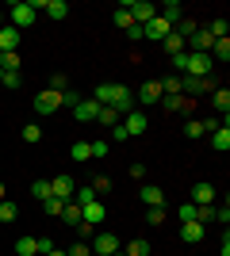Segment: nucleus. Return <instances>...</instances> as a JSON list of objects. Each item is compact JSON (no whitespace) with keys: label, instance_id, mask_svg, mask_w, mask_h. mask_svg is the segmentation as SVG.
<instances>
[{"label":"nucleus","instance_id":"obj_44","mask_svg":"<svg viewBox=\"0 0 230 256\" xmlns=\"http://www.w3.org/2000/svg\"><path fill=\"white\" fill-rule=\"evenodd\" d=\"M207 31L215 34V38H226V20H222V16H219V20H211V27H207Z\"/></svg>","mask_w":230,"mask_h":256},{"label":"nucleus","instance_id":"obj_24","mask_svg":"<svg viewBox=\"0 0 230 256\" xmlns=\"http://www.w3.org/2000/svg\"><path fill=\"white\" fill-rule=\"evenodd\" d=\"M96 122H100V126H119V122H123V115L115 111V107H100Z\"/></svg>","mask_w":230,"mask_h":256},{"label":"nucleus","instance_id":"obj_26","mask_svg":"<svg viewBox=\"0 0 230 256\" xmlns=\"http://www.w3.org/2000/svg\"><path fill=\"white\" fill-rule=\"evenodd\" d=\"M20 138L27 142V146H39V142H43V130H39V122H27V126L20 130Z\"/></svg>","mask_w":230,"mask_h":256},{"label":"nucleus","instance_id":"obj_1","mask_svg":"<svg viewBox=\"0 0 230 256\" xmlns=\"http://www.w3.org/2000/svg\"><path fill=\"white\" fill-rule=\"evenodd\" d=\"M39 8H43V0H16L8 8V23L16 31H23V27H31V23L39 20Z\"/></svg>","mask_w":230,"mask_h":256},{"label":"nucleus","instance_id":"obj_47","mask_svg":"<svg viewBox=\"0 0 230 256\" xmlns=\"http://www.w3.org/2000/svg\"><path fill=\"white\" fill-rule=\"evenodd\" d=\"M92 192H96V195H100V192H111V180H108V176H100V180L92 184Z\"/></svg>","mask_w":230,"mask_h":256},{"label":"nucleus","instance_id":"obj_50","mask_svg":"<svg viewBox=\"0 0 230 256\" xmlns=\"http://www.w3.org/2000/svg\"><path fill=\"white\" fill-rule=\"evenodd\" d=\"M131 176L134 180H146V164H131Z\"/></svg>","mask_w":230,"mask_h":256},{"label":"nucleus","instance_id":"obj_6","mask_svg":"<svg viewBox=\"0 0 230 256\" xmlns=\"http://www.w3.org/2000/svg\"><path fill=\"white\" fill-rule=\"evenodd\" d=\"M173 31V27H169V23L161 20V16H153L150 23H142V38H150V42H161L165 34Z\"/></svg>","mask_w":230,"mask_h":256},{"label":"nucleus","instance_id":"obj_22","mask_svg":"<svg viewBox=\"0 0 230 256\" xmlns=\"http://www.w3.org/2000/svg\"><path fill=\"white\" fill-rule=\"evenodd\" d=\"M20 65H23L20 50H8V54H0V69H4V73H20Z\"/></svg>","mask_w":230,"mask_h":256},{"label":"nucleus","instance_id":"obj_29","mask_svg":"<svg viewBox=\"0 0 230 256\" xmlns=\"http://www.w3.org/2000/svg\"><path fill=\"white\" fill-rule=\"evenodd\" d=\"M73 203H77V206L96 203V192H92V184H88V188H77V192H73Z\"/></svg>","mask_w":230,"mask_h":256},{"label":"nucleus","instance_id":"obj_8","mask_svg":"<svg viewBox=\"0 0 230 256\" xmlns=\"http://www.w3.org/2000/svg\"><path fill=\"white\" fill-rule=\"evenodd\" d=\"M119 252V237L115 234H96V241H92V256H111Z\"/></svg>","mask_w":230,"mask_h":256},{"label":"nucleus","instance_id":"obj_16","mask_svg":"<svg viewBox=\"0 0 230 256\" xmlns=\"http://www.w3.org/2000/svg\"><path fill=\"white\" fill-rule=\"evenodd\" d=\"M138 199H142L146 206H165V192L157 188V184H142V192H138Z\"/></svg>","mask_w":230,"mask_h":256},{"label":"nucleus","instance_id":"obj_34","mask_svg":"<svg viewBox=\"0 0 230 256\" xmlns=\"http://www.w3.org/2000/svg\"><path fill=\"white\" fill-rule=\"evenodd\" d=\"M111 20H115V27H123V31H131V27H134V20H131V12H127V4H123V8L115 12V16H111Z\"/></svg>","mask_w":230,"mask_h":256},{"label":"nucleus","instance_id":"obj_45","mask_svg":"<svg viewBox=\"0 0 230 256\" xmlns=\"http://www.w3.org/2000/svg\"><path fill=\"white\" fill-rule=\"evenodd\" d=\"M50 248H54V241H50V237H35V252H39V256H46Z\"/></svg>","mask_w":230,"mask_h":256},{"label":"nucleus","instance_id":"obj_19","mask_svg":"<svg viewBox=\"0 0 230 256\" xmlns=\"http://www.w3.org/2000/svg\"><path fill=\"white\" fill-rule=\"evenodd\" d=\"M211 146H215V153H226L230 150V126L222 122L219 130H211Z\"/></svg>","mask_w":230,"mask_h":256},{"label":"nucleus","instance_id":"obj_7","mask_svg":"<svg viewBox=\"0 0 230 256\" xmlns=\"http://www.w3.org/2000/svg\"><path fill=\"white\" fill-rule=\"evenodd\" d=\"M127 12H131V20L138 23V27H142V23H150L153 16H157V8H153V4H146V0H131V4H127Z\"/></svg>","mask_w":230,"mask_h":256},{"label":"nucleus","instance_id":"obj_52","mask_svg":"<svg viewBox=\"0 0 230 256\" xmlns=\"http://www.w3.org/2000/svg\"><path fill=\"white\" fill-rule=\"evenodd\" d=\"M0 199H4V184H0Z\"/></svg>","mask_w":230,"mask_h":256},{"label":"nucleus","instance_id":"obj_38","mask_svg":"<svg viewBox=\"0 0 230 256\" xmlns=\"http://www.w3.org/2000/svg\"><path fill=\"white\" fill-rule=\"evenodd\" d=\"M16 252L20 256H39L35 252V237H20V241H16Z\"/></svg>","mask_w":230,"mask_h":256},{"label":"nucleus","instance_id":"obj_37","mask_svg":"<svg viewBox=\"0 0 230 256\" xmlns=\"http://www.w3.org/2000/svg\"><path fill=\"white\" fill-rule=\"evenodd\" d=\"M69 157H73V160H92V153H88V142H73Z\"/></svg>","mask_w":230,"mask_h":256},{"label":"nucleus","instance_id":"obj_23","mask_svg":"<svg viewBox=\"0 0 230 256\" xmlns=\"http://www.w3.org/2000/svg\"><path fill=\"white\" fill-rule=\"evenodd\" d=\"M161 50L169 54V58H173V54H180V50H184V38H180L176 31H169V34L161 38Z\"/></svg>","mask_w":230,"mask_h":256},{"label":"nucleus","instance_id":"obj_41","mask_svg":"<svg viewBox=\"0 0 230 256\" xmlns=\"http://www.w3.org/2000/svg\"><path fill=\"white\" fill-rule=\"evenodd\" d=\"M146 222H150V226H161L165 222V206H150V210H146Z\"/></svg>","mask_w":230,"mask_h":256},{"label":"nucleus","instance_id":"obj_4","mask_svg":"<svg viewBox=\"0 0 230 256\" xmlns=\"http://www.w3.org/2000/svg\"><path fill=\"white\" fill-rule=\"evenodd\" d=\"M211 46H215V34H211L207 27H199V31L184 42V50H192V54H211Z\"/></svg>","mask_w":230,"mask_h":256},{"label":"nucleus","instance_id":"obj_28","mask_svg":"<svg viewBox=\"0 0 230 256\" xmlns=\"http://www.w3.org/2000/svg\"><path fill=\"white\" fill-rule=\"evenodd\" d=\"M16 218H20V206L12 199H0V222H16Z\"/></svg>","mask_w":230,"mask_h":256},{"label":"nucleus","instance_id":"obj_53","mask_svg":"<svg viewBox=\"0 0 230 256\" xmlns=\"http://www.w3.org/2000/svg\"><path fill=\"white\" fill-rule=\"evenodd\" d=\"M111 256H123V252H111Z\"/></svg>","mask_w":230,"mask_h":256},{"label":"nucleus","instance_id":"obj_36","mask_svg":"<svg viewBox=\"0 0 230 256\" xmlns=\"http://www.w3.org/2000/svg\"><path fill=\"white\" fill-rule=\"evenodd\" d=\"M43 210L50 214V218H62V210H66V203H62V199H54V195H50V199H46V203H43Z\"/></svg>","mask_w":230,"mask_h":256},{"label":"nucleus","instance_id":"obj_18","mask_svg":"<svg viewBox=\"0 0 230 256\" xmlns=\"http://www.w3.org/2000/svg\"><path fill=\"white\" fill-rule=\"evenodd\" d=\"M39 12H46L50 20H66V16H69V4H66V0H43V8H39Z\"/></svg>","mask_w":230,"mask_h":256},{"label":"nucleus","instance_id":"obj_2","mask_svg":"<svg viewBox=\"0 0 230 256\" xmlns=\"http://www.w3.org/2000/svg\"><path fill=\"white\" fill-rule=\"evenodd\" d=\"M180 92H184L188 100L203 96V92H215V80L211 76H180Z\"/></svg>","mask_w":230,"mask_h":256},{"label":"nucleus","instance_id":"obj_33","mask_svg":"<svg viewBox=\"0 0 230 256\" xmlns=\"http://www.w3.org/2000/svg\"><path fill=\"white\" fill-rule=\"evenodd\" d=\"M184 134H188L192 142H196V138H203V134H207V126H203L199 118H188V122H184Z\"/></svg>","mask_w":230,"mask_h":256},{"label":"nucleus","instance_id":"obj_9","mask_svg":"<svg viewBox=\"0 0 230 256\" xmlns=\"http://www.w3.org/2000/svg\"><path fill=\"white\" fill-rule=\"evenodd\" d=\"M146 126H150V118H146L142 111H131V115H123V130H127V138H134V134H146Z\"/></svg>","mask_w":230,"mask_h":256},{"label":"nucleus","instance_id":"obj_14","mask_svg":"<svg viewBox=\"0 0 230 256\" xmlns=\"http://www.w3.org/2000/svg\"><path fill=\"white\" fill-rule=\"evenodd\" d=\"M180 241L184 245H199L203 241V222H180Z\"/></svg>","mask_w":230,"mask_h":256},{"label":"nucleus","instance_id":"obj_30","mask_svg":"<svg viewBox=\"0 0 230 256\" xmlns=\"http://www.w3.org/2000/svg\"><path fill=\"white\" fill-rule=\"evenodd\" d=\"M50 92L66 96V92H69V76H66V73H50Z\"/></svg>","mask_w":230,"mask_h":256},{"label":"nucleus","instance_id":"obj_55","mask_svg":"<svg viewBox=\"0 0 230 256\" xmlns=\"http://www.w3.org/2000/svg\"><path fill=\"white\" fill-rule=\"evenodd\" d=\"M0 27H4V20H0Z\"/></svg>","mask_w":230,"mask_h":256},{"label":"nucleus","instance_id":"obj_13","mask_svg":"<svg viewBox=\"0 0 230 256\" xmlns=\"http://www.w3.org/2000/svg\"><path fill=\"white\" fill-rule=\"evenodd\" d=\"M96 115H100V104H96V100H81V104L73 107V118H77V122H96Z\"/></svg>","mask_w":230,"mask_h":256},{"label":"nucleus","instance_id":"obj_25","mask_svg":"<svg viewBox=\"0 0 230 256\" xmlns=\"http://www.w3.org/2000/svg\"><path fill=\"white\" fill-rule=\"evenodd\" d=\"M211 62H230V38H215V46H211Z\"/></svg>","mask_w":230,"mask_h":256},{"label":"nucleus","instance_id":"obj_39","mask_svg":"<svg viewBox=\"0 0 230 256\" xmlns=\"http://www.w3.org/2000/svg\"><path fill=\"white\" fill-rule=\"evenodd\" d=\"M88 153H92V157H96V160H104V157H108V142H104V138L88 142Z\"/></svg>","mask_w":230,"mask_h":256},{"label":"nucleus","instance_id":"obj_15","mask_svg":"<svg viewBox=\"0 0 230 256\" xmlns=\"http://www.w3.org/2000/svg\"><path fill=\"white\" fill-rule=\"evenodd\" d=\"M104 214H108V210H104L100 203H88V206H81V222H85L88 230H96V226L104 222Z\"/></svg>","mask_w":230,"mask_h":256},{"label":"nucleus","instance_id":"obj_46","mask_svg":"<svg viewBox=\"0 0 230 256\" xmlns=\"http://www.w3.org/2000/svg\"><path fill=\"white\" fill-rule=\"evenodd\" d=\"M81 100H85V96H81V92H77V88H69L66 96H62V104H69V107H77V104H81Z\"/></svg>","mask_w":230,"mask_h":256},{"label":"nucleus","instance_id":"obj_51","mask_svg":"<svg viewBox=\"0 0 230 256\" xmlns=\"http://www.w3.org/2000/svg\"><path fill=\"white\" fill-rule=\"evenodd\" d=\"M46 256H66V252H62V248H50V252H46Z\"/></svg>","mask_w":230,"mask_h":256},{"label":"nucleus","instance_id":"obj_20","mask_svg":"<svg viewBox=\"0 0 230 256\" xmlns=\"http://www.w3.org/2000/svg\"><path fill=\"white\" fill-rule=\"evenodd\" d=\"M115 92H119V84H96V96L92 100H96L100 107H111L115 104Z\"/></svg>","mask_w":230,"mask_h":256},{"label":"nucleus","instance_id":"obj_43","mask_svg":"<svg viewBox=\"0 0 230 256\" xmlns=\"http://www.w3.org/2000/svg\"><path fill=\"white\" fill-rule=\"evenodd\" d=\"M180 222H196V203H180Z\"/></svg>","mask_w":230,"mask_h":256},{"label":"nucleus","instance_id":"obj_11","mask_svg":"<svg viewBox=\"0 0 230 256\" xmlns=\"http://www.w3.org/2000/svg\"><path fill=\"white\" fill-rule=\"evenodd\" d=\"M20 38H23V31H16L12 23H4V27H0V54L20 50Z\"/></svg>","mask_w":230,"mask_h":256},{"label":"nucleus","instance_id":"obj_42","mask_svg":"<svg viewBox=\"0 0 230 256\" xmlns=\"http://www.w3.org/2000/svg\"><path fill=\"white\" fill-rule=\"evenodd\" d=\"M0 84H4V88H12V92H16V88L23 84V76H20V73H4V76H0Z\"/></svg>","mask_w":230,"mask_h":256},{"label":"nucleus","instance_id":"obj_17","mask_svg":"<svg viewBox=\"0 0 230 256\" xmlns=\"http://www.w3.org/2000/svg\"><path fill=\"white\" fill-rule=\"evenodd\" d=\"M138 104H161V84H157V80H146V84L138 88Z\"/></svg>","mask_w":230,"mask_h":256},{"label":"nucleus","instance_id":"obj_3","mask_svg":"<svg viewBox=\"0 0 230 256\" xmlns=\"http://www.w3.org/2000/svg\"><path fill=\"white\" fill-rule=\"evenodd\" d=\"M188 54V62H184V73H192V76H207L211 73V54H192V50H184Z\"/></svg>","mask_w":230,"mask_h":256},{"label":"nucleus","instance_id":"obj_48","mask_svg":"<svg viewBox=\"0 0 230 256\" xmlns=\"http://www.w3.org/2000/svg\"><path fill=\"white\" fill-rule=\"evenodd\" d=\"M66 256H92V248H88V245H73Z\"/></svg>","mask_w":230,"mask_h":256},{"label":"nucleus","instance_id":"obj_35","mask_svg":"<svg viewBox=\"0 0 230 256\" xmlns=\"http://www.w3.org/2000/svg\"><path fill=\"white\" fill-rule=\"evenodd\" d=\"M62 218H66V226H81V206H77V203H66Z\"/></svg>","mask_w":230,"mask_h":256},{"label":"nucleus","instance_id":"obj_32","mask_svg":"<svg viewBox=\"0 0 230 256\" xmlns=\"http://www.w3.org/2000/svg\"><path fill=\"white\" fill-rule=\"evenodd\" d=\"M123 256H150V241H142V237H134L131 245H127V252Z\"/></svg>","mask_w":230,"mask_h":256},{"label":"nucleus","instance_id":"obj_5","mask_svg":"<svg viewBox=\"0 0 230 256\" xmlns=\"http://www.w3.org/2000/svg\"><path fill=\"white\" fill-rule=\"evenodd\" d=\"M35 111H39V115H54L58 107H62V96H58V92H50V88H46V92H39V96H35Z\"/></svg>","mask_w":230,"mask_h":256},{"label":"nucleus","instance_id":"obj_40","mask_svg":"<svg viewBox=\"0 0 230 256\" xmlns=\"http://www.w3.org/2000/svg\"><path fill=\"white\" fill-rule=\"evenodd\" d=\"M196 222H215V203H207V206H196Z\"/></svg>","mask_w":230,"mask_h":256},{"label":"nucleus","instance_id":"obj_12","mask_svg":"<svg viewBox=\"0 0 230 256\" xmlns=\"http://www.w3.org/2000/svg\"><path fill=\"white\" fill-rule=\"evenodd\" d=\"M215 195H219V192H215V188H211L207 180H199L196 188H192V199H188V203H196V206H207V203H215Z\"/></svg>","mask_w":230,"mask_h":256},{"label":"nucleus","instance_id":"obj_54","mask_svg":"<svg viewBox=\"0 0 230 256\" xmlns=\"http://www.w3.org/2000/svg\"><path fill=\"white\" fill-rule=\"evenodd\" d=\"M0 76H4V69H0Z\"/></svg>","mask_w":230,"mask_h":256},{"label":"nucleus","instance_id":"obj_10","mask_svg":"<svg viewBox=\"0 0 230 256\" xmlns=\"http://www.w3.org/2000/svg\"><path fill=\"white\" fill-rule=\"evenodd\" d=\"M50 192H54V199H62V203H73V180H69V176H54V180H50Z\"/></svg>","mask_w":230,"mask_h":256},{"label":"nucleus","instance_id":"obj_27","mask_svg":"<svg viewBox=\"0 0 230 256\" xmlns=\"http://www.w3.org/2000/svg\"><path fill=\"white\" fill-rule=\"evenodd\" d=\"M211 104H215V111L226 115V111H230V92H226V88H215V92H211Z\"/></svg>","mask_w":230,"mask_h":256},{"label":"nucleus","instance_id":"obj_21","mask_svg":"<svg viewBox=\"0 0 230 256\" xmlns=\"http://www.w3.org/2000/svg\"><path fill=\"white\" fill-rule=\"evenodd\" d=\"M111 107H115L119 115H131V111H134V100H131V92H127L123 84H119V92H115V104H111Z\"/></svg>","mask_w":230,"mask_h":256},{"label":"nucleus","instance_id":"obj_49","mask_svg":"<svg viewBox=\"0 0 230 256\" xmlns=\"http://www.w3.org/2000/svg\"><path fill=\"white\" fill-rule=\"evenodd\" d=\"M111 138H115V142H127V130H123V122H119V126H111Z\"/></svg>","mask_w":230,"mask_h":256},{"label":"nucleus","instance_id":"obj_31","mask_svg":"<svg viewBox=\"0 0 230 256\" xmlns=\"http://www.w3.org/2000/svg\"><path fill=\"white\" fill-rule=\"evenodd\" d=\"M31 195L39 199V203H46V199L54 195V192H50V180H35V184H31Z\"/></svg>","mask_w":230,"mask_h":256}]
</instances>
